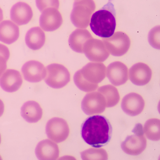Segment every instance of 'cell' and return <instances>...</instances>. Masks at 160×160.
Returning a JSON list of instances; mask_svg holds the SVG:
<instances>
[{
  "mask_svg": "<svg viewBox=\"0 0 160 160\" xmlns=\"http://www.w3.org/2000/svg\"><path fill=\"white\" fill-rule=\"evenodd\" d=\"M33 16L31 7L25 2H17L12 6L10 10L11 19L18 25L28 23L31 20Z\"/></svg>",
  "mask_w": 160,
  "mask_h": 160,
  "instance_id": "e0dca14e",
  "label": "cell"
},
{
  "mask_svg": "<svg viewBox=\"0 0 160 160\" xmlns=\"http://www.w3.org/2000/svg\"><path fill=\"white\" fill-rule=\"evenodd\" d=\"M4 110V105L3 102L0 99V117L3 114Z\"/></svg>",
  "mask_w": 160,
  "mask_h": 160,
  "instance_id": "f1b7e54d",
  "label": "cell"
},
{
  "mask_svg": "<svg viewBox=\"0 0 160 160\" xmlns=\"http://www.w3.org/2000/svg\"><path fill=\"white\" fill-rule=\"evenodd\" d=\"M10 52L8 48L0 43V77L7 68V62L9 58Z\"/></svg>",
  "mask_w": 160,
  "mask_h": 160,
  "instance_id": "484cf974",
  "label": "cell"
},
{
  "mask_svg": "<svg viewBox=\"0 0 160 160\" xmlns=\"http://www.w3.org/2000/svg\"><path fill=\"white\" fill-rule=\"evenodd\" d=\"M3 11L0 7V22L3 20Z\"/></svg>",
  "mask_w": 160,
  "mask_h": 160,
  "instance_id": "f546056e",
  "label": "cell"
},
{
  "mask_svg": "<svg viewBox=\"0 0 160 160\" xmlns=\"http://www.w3.org/2000/svg\"><path fill=\"white\" fill-rule=\"evenodd\" d=\"M83 160H94L108 159V155L106 151L103 149L90 148L81 153Z\"/></svg>",
  "mask_w": 160,
  "mask_h": 160,
  "instance_id": "d4e9b609",
  "label": "cell"
},
{
  "mask_svg": "<svg viewBox=\"0 0 160 160\" xmlns=\"http://www.w3.org/2000/svg\"><path fill=\"white\" fill-rule=\"evenodd\" d=\"M23 82L19 72L16 70H7L0 78V86L6 92H12L18 90Z\"/></svg>",
  "mask_w": 160,
  "mask_h": 160,
  "instance_id": "2e32d148",
  "label": "cell"
},
{
  "mask_svg": "<svg viewBox=\"0 0 160 160\" xmlns=\"http://www.w3.org/2000/svg\"><path fill=\"white\" fill-rule=\"evenodd\" d=\"M46 40L45 34L39 27L30 28L27 32L25 42L27 46L34 50L40 49L44 45Z\"/></svg>",
  "mask_w": 160,
  "mask_h": 160,
  "instance_id": "7402d4cb",
  "label": "cell"
},
{
  "mask_svg": "<svg viewBox=\"0 0 160 160\" xmlns=\"http://www.w3.org/2000/svg\"><path fill=\"white\" fill-rule=\"evenodd\" d=\"M121 106L122 110L127 114L134 116L142 111L145 106V102L139 94L131 92L123 98Z\"/></svg>",
  "mask_w": 160,
  "mask_h": 160,
  "instance_id": "4fadbf2b",
  "label": "cell"
},
{
  "mask_svg": "<svg viewBox=\"0 0 160 160\" xmlns=\"http://www.w3.org/2000/svg\"><path fill=\"white\" fill-rule=\"evenodd\" d=\"M37 7L41 12L49 8L58 9L59 6V0H36Z\"/></svg>",
  "mask_w": 160,
  "mask_h": 160,
  "instance_id": "4316f807",
  "label": "cell"
},
{
  "mask_svg": "<svg viewBox=\"0 0 160 160\" xmlns=\"http://www.w3.org/2000/svg\"><path fill=\"white\" fill-rule=\"evenodd\" d=\"M106 74V67L103 63L90 62L75 73L73 80L80 89L90 92L97 89L98 83L104 79Z\"/></svg>",
  "mask_w": 160,
  "mask_h": 160,
  "instance_id": "3957f363",
  "label": "cell"
},
{
  "mask_svg": "<svg viewBox=\"0 0 160 160\" xmlns=\"http://www.w3.org/2000/svg\"><path fill=\"white\" fill-rule=\"evenodd\" d=\"M92 38L91 35L88 30L77 29L70 35L68 39L69 44L74 51L83 53L85 44Z\"/></svg>",
  "mask_w": 160,
  "mask_h": 160,
  "instance_id": "ffe728a7",
  "label": "cell"
},
{
  "mask_svg": "<svg viewBox=\"0 0 160 160\" xmlns=\"http://www.w3.org/2000/svg\"><path fill=\"white\" fill-rule=\"evenodd\" d=\"M133 135L128 136L122 142L121 147L125 153L136 156L141 153L147 146V140L144 135L142 125L136 124L132 130Z\"/></svg>",
  "mask_w": 160,
  "mask_h": 160,
  "instance_id": "5b68a950",
  "label": "cell"
},
{
  "mask_svg": "<svg viewBox=\"0 0 160 160\" xmlns=\"http://www.w3.org/2000/svg\"><path fill=\"white\" fill-rule=\"evenodd\" d=\"M46 132L48 138L55 142L60 143L67 139L69 135V129L64 119L54 117L47 122Z\"/></svg>",
  "mask_w": 160,
  "mask_h": 160,
  "instance_id": "ba28073f",
  "label": "cell"
},
{
  "mask_svg": "<svg viewBox=\"0 0 160 160\" xmlns=\"http://www.w3.org/2000/svg\"><path fill=\"white\" fill-rule=\"evenodd\" d=\"M20 34L19 28L9 20L3 21L0 23V41L7 44H12L18 39Z\"/></svg>",
  "mask_w": 160,
  "mask_h": 160,
  "instance_id": "d6986e66",
  "label": "cell"
},
{
  "mask_svg": "<svg viewBox=\"0 0 160 160\" xmlns=\"http://www.w3.org/2000/svg\"><path fill=\"white\" fill-rule=\"evenodd\" d=\"M63 22L62 16L57 9L48 8L42 12L39 18L41 27L46 31H53L58 28Z\"/></svg>",
  "mask_w": 160,
  "mask_h": 160,
  "instance_id": "8fae6325",
  "label": "cell"
},
{
  "mask_svg": "<svg viewBox=\"0 0 160 160\" xmlns=\"http://www.w3.org/2000/svg\"><path fill=\"white\" fill-rule=\"evenodd\" d=\"M1 135L0 134V144L1 142Z\"/></svg>",
  "mask_w": 160,
  "mask_h": 160,
  "instance_id": "4dcf8cb0",
  "label": "cell"
},
{
  "mask_svg": "<svg viewBox=\"0 0 160 160\" xmlns=\"http://www.w3.org/2000/svg\"><path fill=\"white\" fill-rule=\"evenodd\" d=\"M105 47L111 55L120 56L129 50L131 44L129 37L122 32H117L111 37L102 39Z\"/></svg>",
  "mask_w": 160,
  "mask_h": 160,
  "instance_id": "52a82bcc",
  "label": "cell"
},
{
  "mask_svg": "<svg viewBox=\"0 0 160 160\" xmlns=\"http://www.w3.org/2000/svg\"><path fill=\"white\" fill-rule=\"evenodd\" d=\"M106 74L110 82L114 85L120 86L125 83L128 80V69L122 62L115 61L108 66Z\"/></svg>",
  "mask_w": 160,
  "mask_h": 160,
  "instance_id": "5bb4252c",
  "label": "cell"
},
{
  "mask_svg": "<svg viewBox=\"0 0 160 160\" xmlns=\"http://www.w3.org/2000/svg\"><path fill=\"white\" fill-rule=\"evenodd\" d=\"M45 81L50 87L60 88L65 86L70 80V75L68 69L63 65L52 63L46 68Z\"/></svg>",
  "mask_w": 160,
  "mask_h": 160,
  "instance_id": "8992f818",
  "label": "cell"
},
{
  "mask_svg": "<svg viewBox=\"0 0 160 160\" xmlns=\"http://www.w3.org/2000/svg\"><path fill=\"white\" fill-rule=\"evenodd\" d=\"M35 152L38 159L41 160H56L59 155L57 144L48 139L42 140L38 143Z\"/></svg>",
  "mask_w": 160,
  "mask_h": 160,
  "instance_id": "ac0fdd59",
  "label": "cell"
},
{
  "mask_svg": "<svg viewBox=\"0 0 160 160\" xmlns=\"http://www.w3.org/2000/svg\"><path fill=\"white\" fill-rule=\"evenodd\" d=\"M22 72L24 79L30 82H37L44 78L46 69L41 62L36 60H30L22 66Z\"/></svg>",
  "mask_w": 160,
  "mask_h": 160,
  "instance_id": "7c38bea8",
  "label": "cell"
},
{
  "mask_svg": "<svg viewBox=\"0 0 160 160\" xmlns=\"http://www.w3.org/2000/svg\"><path fill=\"white\" fill-rule=\"evenodd\" d=\"M112 128L105 117L100 115L91 116L82 125L81 134L84 141L92 147L98 148L110 141Z\"/></svg>",
  "mask_w": 160,
  "mask_h": 160,
  "instance_id": "6da1fadb",
  "label": "cell"
},
{
  "mask_svg": "<svg viewBox=\"0 0 160 160\" xmlns=\"http://www.w3.org/2000/svg\"><path fill=\"white\" fill-rule=\"evenodd\" d=\"M116 12L112 0L92 15L90 23L92 32L99 37L108 38L114 34L116 25Z\"/></svg>",
  "mask_w": 160,
  "mask_h": 160,
  "instance_id": "7a4b0ae2",
  "label": "cell"
},
{
  "mask_svg": "<svg viewBox=\"0 0 160 160\" xmlns=\"http://www.w3.org/2000/svg\"><path fill=\"white\" fill-rule=\"evenodd\" d=\"M148 42L151 45L155 48L160 49L159 31L156 29L152 30L148 37Z\"/></svg>",
  "mask_w": 160,
  "mask_h": 160,
  "instance_id": "83f0119b",
  "label": "cell"
},
{
  "mask_svg": "<svg viewBox=\"0 0 160 160\" xmlns=\"http://www.w3.org/2000/svg\"><path fill=\"white\" fill-rule=\"evenodd\" d=\"M98 91L104 97L106 107H111L116 105L120 99L119 92L117 88L111 85H105L99 88Z\"/></svg>",
  "mask_w": 160,
  "mask_h": 160,
  "instance_id": "603a6c76",
  "label": "cell"
},
{
  "mask_svg": "<svg viewBox=\"0 0 160 160\" xmlns=\"http://www.w3.org/2000/svg\"><path fill=\"white\" fill-rule=\"evenodd\" d=\"M106 107L105 98L98 91L87 93L81 103L82 110L88 115L101 113L104 111Z\"/></svg>",
  "mask_w": 160,
  "mask_h": 160,
  "instance_id": "9c48e42d",
  "label": "cell"
},
{
  "mask_svg": "<svg viewBox=\"0 0 160 160\" xmlns=\"http://www.w3.org/2000/svg\"><path fill=\"white\" fill-rule=\"evenodd\" d=\"M95 5L92 0H78L74 3L70 18L76 27L84 28L88 25Z\"/></svg>",
  "mask_w": 160,
  "mask_h": 160,
  "instance_id": "277c9868",
  "label": "cell"
},
{
  "mask_svg": "<svg viewBox=\"0 0 160 160\" xmlns=\"http://www.w3.org/2000/svg\"><path fill=\"white\" fill-rule=\"evenodd\" d=\"M147 137L154 141L160 139V120L151 118L148 120L144 124L143 130Z\"/></svg>",
  "mask_w": 160,
  "mask_h": 160,
  "instance_id": "cb8c5ba5",
  "label": "cell"
},
{
  "mask_svg": "<svg viewBox=\"0 0 160 160\" xmlns=\"http://www.w3.org/2000/svg\"><path fill=\"white\" fill-rule=\"evenodd\" d=\"M83 52L90 61L94 62H104L109 55L103 41L93 38L85 44Z\"/></svg>",
  "mask_w": 160,
  "mask_h": 160,
  "instance_id": "30bf717a",
  "label": "cell"
},
{
  "mask_svg": "<svg viewBox=\"0 0 160 160\" xmlns=\"http://www.w3.org/2000/svg\"><path fill=\"white\" fill-rule=\"evenodd\" d=\"M129 76L133 83L138 86H143L148 84L150 81L152 71L147 64L138 62L129 69Z\"/></svg>",
  "mask_w": 160,
  "mask_h": 160,
  "instance_id": "9a60e30c",
  "label": "cell"
},
{
  "mask_svg": "<svg viewBox=\"0 0 160 160\" xmlns=\"http://www.w3.org/2000/svg\"><path fill=\"white\" fill-rule=\"evenodd\" d=\"M21 114L27 122L35 123L42 118L43 111L41 107L38 102L29 101L25 102L22 106Z\"/></svg>",
  "mask_w": 160,
  "mask_h": 160,
  "instance_id": "44dd1931",
  "label": "cell"
}]
</instances>
